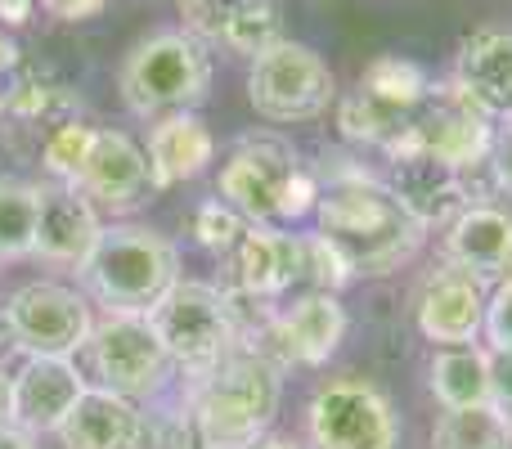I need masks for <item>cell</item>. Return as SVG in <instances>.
<instances>
[{
    "label": "cell",
    "mask_w": 512,
    "mask_h": 449,
    "mask_svg": "<svg viewBox=\"0 0 512 449\" xmlns=\"http://www.w3.org/2000/svg\"><path fill=\"white\" fill-rule=\"evenodd\" d=\"M149 414V409H144ZM149 449H207L203 427H198L194 409L185 405V396H162L153 400L149 414Z\"/></svg>",
    "instance_id": "29"
},
{
    "label": "cell",
    "mask_w": 512,
    "mask_h": 449,
    "mask_svg": "<svg viewBox=\"0 0 512 449\" xmlns=\"http://www.w3.org/2000/svg\"><path fill=\"white\" fill-rule=\"evenodd\" d=\"M495 117H486L454 81L432 86V95L418 104L400 140L382 153H427V158L445 162L454 171H477L490 167V149H495Z\"/></svg>",
    "instance_id": "7"
},
{
    "label": "cell",
    "mask_w": 512,
    "mask_h": 449,
    "mask_svg": "<svg viewBox=\"0 0 512 449\" xmlns=\"http://www.w3.org/2000/svg\"><path fill=\"white\" fill-rule=\"evenodd\" d=\"M279 41H288V36H283V5L279 0H248L243 14L234 18L230 32H225L221 50L239 54V59H261V54L274 50Z\"/></svg>",
    "instance_id": "27"
},
{
    "label": "cell",
    "mask_w": 512,
    "mask_h": 449,
    "mask_svg": "<svg viewBox=\"0 0 512 449\" xmlns=\"http://www.w3.org/2000/svg\"><path fill=\"white\" fill-rule=\"evenodd\" d=\"M180 396L194 409L207 449H248L279 418L283 373L248 346H239L207 373L180 378Z\"/></svg>",
    "instance_id": "2"
},
{
    "label": "cell",
    "mask_w": 512,
    "mask_h": 449,
    "mask_svg": "<svg viewBox=\"0 0 512 449\" xmlns=\"http://www.w3.org/2000/svg\"><path fill=\"white\" fill-rule=\"evenodd\" d=\"M144 153H149L153 189L162 194V189L189 185V180H198L207 167H212L216 135L198 113H171V117H158V122L149 126Z\"/></svg>",
    "instance_id": "21"
},
{
    "label": "cell",
    "mask_w": 512,
    "mask_h": 449,
    "mask_svg": "<svg viewBox=\"0 0 512 449\" xmlns=\"http://www.w3.org/2000/svg\"><path fill=\"white\" fill-rule=\"evenodd\" d=\"M490 387H495V405L512 418V351L490 355Z\"/></svg>",
    "instance_id": "36"
},
{
    "label": "cell",
    "mask_w": 512,
    "mask_h": 449,
    "mask_svg": "<svg viewBox=\"0 0 512 449\" xmlns=\"http://www.w3.org/2000/svg\"><path fill=\"white\" fill-rule=\"evenodd\" d=\"M248 99H252L256 117H265L274 126L315 122L337 99V81H333V68L310 45L279 41L261 59H252Z\"/></svg>",
    "instance_id": "8"
},
{
    "label": "cell",
    "mask_w": 512,
    "mask_h": 449,
    "mask_svg": "<svg viewBox=\"0 0 512 449\" xmlns=\"http://www.w3.org/2000/svg\"><path fill=\"white\" fill-rule=\"evenodd\" d=\"M117 90L126 113L140 122L194 113L212 95V54L189 32H153L122 59Z\"/></svg>",
    "instance_id": "4"
},
{
    "label": "cell",
    "mask_w": 512,
    "mask_h": 449,
    "mask_svg": "<svg viewBox=\"0 0 512 449\" xmlns=\"http://www.w3.org/2000/svg\"><path fill=\"white\" fill-rule=\"evenodd\" d=\"M306 283V234H283L274 225H248L225 256V292L248 301H279Z\"/></svg>",
    "instance_id": "13"
},
{
    "label": "cell",
    "mask_w": 512,
    "mask_h": 449,
    "mask_svg": "<svg viewBox=\"0 0 512 449\" xmlns=\"http://www.w3.org/2000/svg\"><path fill=\"white\" fill-rule=\"evenodd\" d=\"M5 117H14V122L36 126V131L50 135L54 126L81 117V95L72 86H63V81L23 77L14 90H5Z\"/></svg>",
    "instance_id": "23"
},
{
    "label": "cell",
    "mask_w": 512,
    "mask_h": 449,
    "mask_svg": "<svg viewBox=\"0 0 512 449\" xmlns=\"http://www.w3.org/2000/svg\"><path fill=\"white\" fill-rule=\"evenodd\" d=\"M319 207V180L310 176L306 167L297 171V176L283 185V198H279V221H301V216H310Z\"/></svg>",
    "instance_id": "33"
},
{
    "label": "cell",
    "mask_w": 512,
    "mask_h": 449,
    "mask_svg": "<svg viewBox=\"0 0 512 449\" xmlns=\"http://www.w3.org/2000/svg\"><path fill=\"white\" fill-rule=\"evenodd\" d=\"M18 360H27V355H23V342H18L14 324H9L5 306H0V373H5L9 364H18Z\"/></svg>",
    "instance_id": "37"
},
{
    "label": "cell",
    "mask_w": 512,
    "mask_h": 449,
    "mask_svg": "<svg viewBox=\"0 0 512 449\" xmlns=\"http://www.w3.org/2000/svg\"><path fill=\"white\" fill-rule=\"evenodd\" d=\"M315 449H396L400 418L391 400L364 378H328L306 405Z\"/></svg>",
    "instance_id": "9"
},
{
    "label": "cell",
    "mask_w": 512,
    "mask_h": 449,
    "mask_svg": "<svg viewBox=\"0 0 512 449\" xmlns=\"http://www.w3.org/2000/svg\"><path fill=\"white\" fill-rule=\"evenodd\" d=\"M176 5H180V23H185L180 32H189L203 45H221L248 0H176Z\"/></svg>",
    "instance_id": "31"
},
{
    "label": "cell",
    "mask_w": 512,
    "mask_h": 449,
    "mask_svg": "<svg viewBox=\"0 0 512 449\" xmlns=\"http://www.w3.org/2000/svg\"><path fill=\"white\" fill-rule=\"evenodd\" d=\"M248 449H306L301 441H292V436H274V432H265L256 445H248Z\"/></svg>",
    "instance_id": "41"
},
{
    "label": "cell",
    "mask_w": 512,
    "mask_h": 449,
    "mask_svg": "<svg viewBox=\"0 0 512 449\" xmlns=\"http://www.w3.org/2000/svg\"><path fill=\"white\" fill-rule=\"evenodd\" d=\"M432 86L436 81L427 77L414 59H400V54H382V59H373L360 77L364 95L378 99V104H387V108H396V113H414V108L432 95Z\"/></svg>",
    "instance_id": "26"
},
{
    "label": "cell",
    "mask_w": 512,
    "mask_h": 449,
    "mask_svg": "<svg viewBox=\"0 0 512 449\" xmlns=\"http://www.w3.org/2000/svg\"><path fill=\"white\" fill-rule=\"evenodd\" d=\"M0 423H9V373H0Z\"/></svg>",
    "instance_id": "42"
},
{
    "label": "cell",
    "mask_w": 512,
    "mask_h": 449,
    "mask_svg": "<svg viewBox=\"0 0 512 449\" xmlns=\"http://www.w3.org/2000/svg\"><path fill=\"white\" fill-rule=\"evenodd\" d=\"M387 162V189L423 229L450 225L459 212L481 203L468 185V171H454L445 162L427 158V153H387Z\"/></svg>",
    "instance_id": "16"
},
{
    "label": "cell",
    "mask_w": 512,
    "mask_h": 449,
    "mask_svg": "<svg viewBox=\"0 0 512 449\" xmlns=\"http://www.w3.org/2000/svg\"><path fill=\"white\" fill-rule=\"evenodd\" d=\"M90 378L77 369V360L63 355H27L14 373H9V427L27 436H54Z\"/></svg>",
    "instance_id": "14"
},
{
    "label": "cell",
    "mask_w": 512,
    "mask_h": 449,
    "mask_svg": "<svg viewBox=\"0 0 512 449\" xmlns=\"http://www.w3.org/2000/svg\"><path fill=\"white\" fill-rule=\"evenodd\" d=\"M90 378L135 405H153L171 391L176 364L149 315H99L86 342Z\"/></svg>",
    "instance_id": "6"
},
{
    "label": "cell",
    "mask_w": 512,
    "mask_h": 449,
    "mask_svg": "<svg viewBox=\"0 0 512 449\" xmlns=\"http://www.w3.org/2000/svg\"><path fill=\"white\" fill-rule=\"evenodd\" d=\"M445 265L477 283L512 279V212L499 203H472L445 225Z\"/></svg>",
    "instance_id": "18"
},
{
    "label": "cell",
    "mask_w": 512,
    "mask_h": 449,
    "mask_svg": "<svg viewBox=\"0 0 512 449\" xmlns=\"http://www.w3.org/2000/svg\"><path fill=\"white\" fill-rule=\"evenodd\" d=\"M149 319H153V328H158V337H162V346H167L180 378L207 373L230 351H239V319H234V306L221 283L180 279L176 288L149 310Z\"/></svg>",
    "instance_id": "5"
},
{
    "label": "cell",
    "mask_w": 512,
    "mask_h": 449,
    "mask_svg": "<svg viewBox=\"0 0 512 449\" xmlns=\"http://www.w3.org/2000/svg\"><path fill=\"white\" fill-rule=\"evenodd\" d=\"M81 283H86V297L104 306V315H149L180 283V252L158 229L113 221L99 234Z\"/></svg>",
    "instance_id": "3"
},
{
    "label": "cell",
    "mask_w": 512,
    "mask_h": 449,
    "mask_svg": "<svg viewBox=\"0 0 512 449\" xmlns=\"http://www.w3.org/2000/svg\"><path fill=\"white\" fill-rule=\"evenodd\" d=\"M36 0H0V27H23L32 23Z\"/></svg>",
    "instance_id": "38"
},
{
    "label": "cell",
    "mask_w": 512,
    "mask_h": 449,
    "mask_svg": "<svg viewBox=\"0 0 512 449\" xmlns=\"http://www.w3.org/2000/svg\"><path fill=\"white\" fill-rule=\"evenodd\" d=\"M324 176L328 189H319L315 234H324L355 274H391L414 261L427 229L396 203L387 185H378L364 167H342V158L333 167L324 162Z\"/></svg>",
    "instance_id": "1"
},
{
    "label": "cell",
    "mask_w": 512,
    "mask_h": 449,
    "mask_svg": "<svg viewBox=\"0 0 512 449\" xmlns=\"http://www.w3.org/2000/svg\"><path fill=\"white\" fill-rule=\"evenodd\" d=\"M194 243L203 247V252H212V256H230L234 252V243L243 238V229H248V221H243L239 212H234L225 198H207V203H198V212H194Z\"/></svg>",
    "instance_id": "30"
},
{
    "label": "cell",
    "mask_w": 512,
    "mask_h": 449,
    "mask_svg": "<svg viewBox=\"0 0 512 449\" xmlns=\"http://www.w3.org/2000/svg\"><path fill=\"white\" fill-rule=\"evenodd\" d=\"M486 301V283L445 265V270L427 274L414 297L418 333L436 346H472L486 328Z\"/></svg>",
    "instance_id": "17"
},
{
    "label": "cell",
    "mask_w": 512,
    "mask_h": 449,
    "mask_svg": "<svg viewBox=\"0 0 512 449\" xmlns=\"http://www.w3.org/2000/svg\"><path fill=\"white\" fill-rule=\"evenodd\" d=\"M297 171H301V158L283 135L252 131L243 140H234L230 158L221 162L216 198H225L248 225H270V221H279L283 185Z\"/></svg>",
    "instance_id": "11"
},
{
    "label": "cell",
    "mask_w": 512,
    "mask_h": 449,
    "mask_svg": "<svg viewBox=\"0 0 512 449\" xmlns=\"http://www.w3.org/2000/svg\"><path fill=\"white\" fill-rule=\"evenodd\" d=\"M18 54H23V50H18L14 32H9V27H0V77L18 68Z\"/></svg>",
    "instance_id": "39"
},
{
    "label": "cell",
    "mask_w": 512,
    "mask_h": 449,
    "mask_svg": "<svg viewBox=\"0 0 512 449\" xmlns=\"http://www.w3.org/2000/svg\"><path fill=\"white\" fill-rule=\"evenodd\" d=\"M432 449H512V418L499 405L445 409L432 427Z\"/></svg>",
    "instance_id": "24"
},
{
    "label": "cell",
    "mask_w": 512,
    "mask_h": 449,
    "mask_svg": "<svg viewBox=\"0 0 512 449\" xmlns=\"http://www.w3.org/2000/svg\"><path fill=\"white\" fill-rule=\"evenodd\" d=\"M490 176L495 189L512 198V117L504 126H495V149H490Z\"/></svg>",
    "instance_id": "34"
},
{
    "label": "cell",
    "mask_w": 512,
    "mask_h": 449,
    "mask_svg": "<svg viewBox=\"0 0 512 449\" xmlns=\"http://www.w3.org/2000/svg\"><path fill=\"white\" fill-rule=\"evenodd\" d=\"M36 216H41V194L32 180L0 176V265L32 261Z\"/></svg>",
    "instance_id": "25"
},
{
    "label": "cell",
    "mask_w": 512,
    "mask_h": 449,
    "mask_svg": "<svg viewBox=\"0 0 512 449\" xmlns=\"http://www.w3.org/2000/svg\"><path fill=\"white\" fill-rule=\"evenodd\" d=\"M454 86L486 117H512V27H477L459 41Z\"/></svg>",
    "instance_id": "20"
},
{
    "label": "cell",
    "mask_w": 512,
    "mask_h": 449,
    "mask_svg": "<svg viewBox=\"0 0 512 449\" xmlns=\"http://www.w3.org/2000/svg\"><path fill=\"white\" fill-rule=\"evenodd\" d=\"M77 194H86L95 203L99 216H135L144 203H153V171H149V153L131 140L126 131H113V126H99L95 144L86 153V167L72 180Z\"/></svg>",
    "instance_id": "12"
},
{
    "label": "cell",
    "mask_w": 512,
    "mask_h": 449,
    "mask_svg": "<svg viewBox=\"0 0 512 449\" xmlns=\"http://www.w3.org/2000/svg\"><path fill=\"white\" fill-rule=\"evenodd\" d=\"M486 337L495 351H512V279L495 283L486 301Z\"/></svg>",
    "instance_id": "32"
},
{
    "label": "cell",
    "mask_w": 512,
    "mask_h": 449,
    "mask_svg": "<svg viewBox=\"0 0 512 449\" xmlns=\"http://www.w3.org/2000/svg\"><path fill=\"white\" fill-rule=\"evenodd\" d=\"M5 315L14 324L23 355H63L77 360L95 333L90 297L59 279H27L5 297Z\"/></svg>",
    "instance_id": "10"
},
{
    "label": "cell",
    "mask_w": 512,
    "mask_h": 449,
    "mask_svg": "<svg viewBox=\"0 0 512 449\" xmlns=\"http://www.w3.org/2000/svg\"><path fill=\"white\" fill-rule=\"evenodd\" d=\"M95 131L99 126L81 122V117L54 126V131L41 140V171L45 176L59 180V185H72L77 171L86 167V153H90V144H95Z\"/></svg>",
    "instance_id": "28"
},
{
    "label": "cell",
    "mask_w": 512,
    "mask_h": 449,
    "mask_svg": "<svg viewBox=\"0 0 512 449\" xmlns=\"http://www.w3.org/2000/svg\"><path fill=\"white\" fill-rule=\"evenodd\" d=\"M0 449H36V436L18 432V427L0 423Z\"/></svg>",
    "instance_id": "40"
},
{
    "label": "cell",
    "mask_w": 512,
    "mask_h": 449,
    "mask_svg": "<svg viewBox=\"0 0 512 449\" xmlns=\"http://www.w3.org/2000/svg\"><path fill=\"white\" fill-rule=\"evenodd\" d=\"M36 194H41V216H36L32 261L81 279L86 261L99 247V234H104V216L95 212V203L86 194H77L72 185H59V180L36 185Z\"/></svg>",
    "instance_id": "15"
},
{
    "label": "cell",
    "mask_w": 512,
    "mask_h": 449,
    "mask_svg": "<svg viewBox=\"0 0 512 449\" xmlns=\"http://www.w3.org/2000/svg\"><path fill=\"white\" fill-rule=\"evenodd\" d=\"M0 117H5V90H0Z\"/></svg>",
    "instance_id": "43"
},
{
    "label": "cell",
    "mask_w": 512,
    "mask_h": 449,
    "mask_svg": "<svg viewBox=\"0 0 512 449\" xmlns=\"http://www.w3.org/2000/svg\"><path fill=\"white\" fill-rule=\"evenodd\" d=\"M36 5H41L50 18H59V23H86V18L104 14L113 0H36Z\"/></svg>",
    "instance_id": "35"
},
{
    "label": "cell",
    "mask_w": 512,
    "mask_h": 449,
    "mask_svg": "<svg viewBox=\"0 0 512 449\" xmlns=\"http://www.w3.org/2000/svg\"><path fill=\"white\" fill-rule=\"evenodd\" d=\"M63 449H144L149 445V414L144 405L90 382L63 427L54 432Z\"/></svg>",
    "instance_id": "19"
},
{
    "label": "cell",
    "mask_w": 512,
    "mask_h": 449,
    "mask_svg": "<svg viewBox=\"0 0 512 449\" xmlns=\"http://www.w3.org/2000/svg\"><path fill=\"white\" fill-rule=\"evenodd\" d=\"M432 396L441 400V409L495 405L490 355L477 351V346H441L432 355Z\"/></svg>",
    "instance_id": "22"
}]
</instances>
